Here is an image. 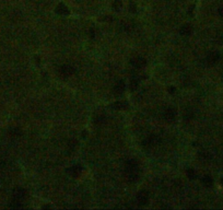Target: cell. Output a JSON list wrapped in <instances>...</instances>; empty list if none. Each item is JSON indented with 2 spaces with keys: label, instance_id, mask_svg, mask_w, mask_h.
Instances as JSON below:
<instances>
[{
  "label": "cell",
  "instance_id": "obj_17",
  "mask_svg": "<svg viewBox=\"0 0 223 210\" xmlns=\"http://www.w3.org/2000/svg\"><path fill=\"white\" fill-rule=\"evenodd\" d=\"M127 106H128V104L126 102H116V103H114V107L116 108V109H124V108H126Z\"/></svg>",
  "mask_w": 223,
  "mask_h": 210
},
{
  "label": "cell",
  "instance_id": "obj_26",
  "mask_svg": "<svg viewBox=\"0 0 223 210\" xmlns=\"http://www.w3.org/2000/svg\"><path fill=\"white\" fill-rule=\"evenodd\" d=\"M221 184L223 185V178H221Z\"/></svg>",
  "mask_w": 223,
  "mask_h": 210
},
{
  "label": "cell",
  "instance_id": "obj_8",
  "mask_svg": "<svg viewBox=\"0 0 223 210\" xmlns=\"http://www.w3.org/2000/svg\"><path fill=\"white\" fill-rule=\"evenodd\" d=\"M219 59H220L219 52H211L210 54H208V57H207V61L209 62V65H214L216 62L219 61Z\"/></svg>",
  "mask_w": 223,
  "mask_h": 210
},
{
  "label": "cell",
  "instance_id": "obj_4",
  "mask_svg": "<svg viewBox=\"0 0 223 210\" xmlns=\"http://www.w3.org/2000/svg\"><path fill=\"white\" fill-rule=\"evenodd\" d=\"M26 197H27V192H26V189L22 188V187H16V189L13 190V198L14 199L23 201Z\"/></svg>",
  "mask_w": 223,
  "mask_h": 210
},
{
  "label": "cell",
  "instance_id": "obj_9",
  "mask_svg": "<svg viewBox=\"0 0 223 210\" xmlns=\"http://www.w3.org/2000/svg\"><path fill=\"white\" fill-rule=\"evenodd\" d=\"M82 171H83V167L78 164V165H73V166L70 167V169L68 170V172L71 174L73 177H78V176H80V175H81Z\"/></svg>",
  "mask_w": 223,
  "mask_h": 210
},
{
  "label": "cell",
  "instance_id": "obj_22",
  "mask_svg": "<svg viewBox=\"0 0 223 210\" xmlns=\"http://www.w3.org/2000/svg\"><path fill=\"white\" fill-rule=\"evenodd\" d=\"M68 146L71 148V150H73V149L77 147V141H75V140H70V141H69Z\"/></svg>",
  "mask_w": 223,
  "mask_h": 210
},
{
  "label": "cell",
  "instance_id": "obj_5",
  "mask_svg": "<svg viewBox=\"0 0 223 210\" xmlns=\"http://www.w3.org/2000/svg\"><path fill=\"white\" fill-rule=\"evenodd\" d=\"M137 201L141 206L147 205L148 201H149V193H148L147 190H140L137 194Z\"/></svg>",
  "mask_w": 223,
  "mask_h": 210
},
{
  "label": "cell",
  "instance_id": "obj_7",
  "mask_svg": "<svg viewBox=\"0 0 223 210\" xmlns=\"http://www.w3.org/2000/svg\"><path fill=\"white\" fill-rule=\"evenodd\" d=\"M125 89H126V84H125V82L123 81V80H119V81L115 84L114 89H113V92H114V94L116 95H120L124 93Z\"/></svg>",
  "mask_w": 223,
  "mask_h": 210
},
{
  "label": "cell",
  "instance_id": "obj_18",
  "mask_svg": "<svg viewBox=\"0 0 223 210\" xmlns=\"http://www.w3.org/2000/svg\"><path fill=\"white\" fill-rule=\"evenodd\" d=\"M186 174H187V176L189 177V178H191V180L196 178V176H197V174L193 169H188V170L186 171Z\"/></svg>",
  "mask_w": 223,
  "mask_h": 210
},
{
  "label": "cell",
  "instance_id": "obj_21",
  "mask_svg": "<svg viewBox=\"0 0 223 210\" xmlns=\"http://www.w3.org/2000/svg\"><path fill=\"white\" fill-rule=\"evenodd\" d=\"M113 8H114L116 11H119L121 8V1H119V0H116L114 3H113Z\"/></svg>",
  "mask_w": 223,
  "mask_h": 210
},
{
  "label": "cell",
  "instance_id": "obj_20",
  "mask_svg": "<svg viewBox=\"0 0 223 210\" xmlns=\"http://www.w3.org/2000/svg\"><path fill=\"white\" fill-rule=\"evenodd\" d=\"M198 157H199V159L201 161H208L210 155L208 154V152H200V153L198 154Z\"/></svg>",
  "mask_w": 223,
  "mask_h": 210
},
{
  "label": "cell",
  "instance_id": "obj_24",
  "mask_svg": "<svg viewBox=\"0 0 223 210\" xmlns=\"http://www.w3.org/2000/svg\"><path fill=\"white\" fill-rule=\"evenodd\" d=\"M219 14L221 16H223V6L220 7V8H219Z\"/></svg>",
  "mask_w": 223,
  "mask_h": 210
},
{
  "label": "cell",
  "instance_id": "obj_23",
  "mask_svg": "<svg viewBox=\"0 0 223 210\" xmlns=\"http://www.w3.org/2000/svg\"><path fill=\"white\" fill-rule=\"evenodd\" d=\"M89 33H90V36H91L92 38H94V37H95V31H94V29H90Z\"/></svg>",
  "mask_w": 223,
  "mask_h": 210
},
{
  "label": "cell",
  "instance_id": "obj_10",
  "mask_svg": "<svg viewBox=\"0 0 223 210\" xmlns=\"http://www.w3.org/2000/svg\"><path fill=\"white\" fill-rule=\"evenodd\" d=\"M176 117V111L174 108H167L166 111L164 112V118L167 121H173Z\"/></svg>",
  "mask_w": 223,
  "mask_h": 210
},
{
  "label": "cell",
  "instance_id": "obj_1",
  "mask_svg": "<svg viewBox=\"0 0 223 210\" xmlns=\"http://www.w3.org/2000/svg\"><path fill=\"white\" fill-rule=\"evenodd\" d=\"M124 174L126 180L129 183H136L140 177V170H139V164L137 161L134 159H129L125 163Z\"/></svg>",
  "mask_w": 223,
  "mask_h": 210
},
{
  "label": "cell",
  "instance_id": "obj_13",
  "mask_svg": "<svg viewBox=\"0 0 223 210\" xmlns=\"http://www.w3.org/2000/svg\"><path fill=\"white\" fill-rule=\"evenodd\" d=\"M201 183H202L206 187H211L213 184L212 177L209 176V175H205V176L201 178Z\"/></svg>",
  "mask_w": 223,
  "mask_h": 210
},
{
  "label": "cell",
  "instance_id": "obj_6",
  "mask_svg": "<svg viewBox=\"0 0 223 210\" xmlns=\"http://www.w3.org/2000/svg\"><path fill=\"white\" fill-rule=\"evenodd\" d=\"M130 64L136 69H142L144 66L147 65V60L142 58V57H134V58H132L130 60Z\"/></svg>",
  "mask_w": 223,
  "mask_h": 210
},
{
  "label": "cell",
  "instance_id": "obj_3",
  "mask_svg": "<svg viewBox=\"0 0 223 210\" xmlns=\"http://www.w3.org/2000/svg\"><path fill=\"white\" fill-rule=\"evenodd\" d=\"M75 68L70 65L61 66L58 70L59 75H60V77H62V78H69V77H71V75L75 73Z\"/></svg>",
  "mask_w": 223,
  "mask_h": 210
},
{
  "label": "cell",
  "instance_id": "obj_19",
  "mask_svg": "<svg viewBox=\"0 0 223 210\" xmlns=\"http://www.w3.org/2000/svg\"><path fill=\"white\" fill-rule=\"evenodd\" d=\"M130 89L132 90V91H134L136 89H138V85H139V81H138L137 79H132L130 81Z\"/></svg>",
  "mask_w": 223,
  "mask_h": 210
},
{
  "label": "cell",
  "instance_id": "obj_2",
  "mask_svg": "<svg viewBox=\"0 0 223 210\" xmlns=\"http://www.w3.org/2000/svg\"><path fill=\"white\" fill-rule=\"evenodd\" d=\"M160 142V138L157 137V135H150L147 138H144L142 141V146L145 148H152L154 146H157Z\"/></svg>",
  "mask_w": 223,
  "mask_h": 210
},
{
  "label": "cell",
  "instance_id": "obj_11",
  "mask_svg": "<svg viewBox=\"0 0 223 210\" xmlns=\"http://www.w3.org/2000/svg\"><path fill=\"white\" fill-rule=\"evenodd\" d=\"M179 33L184 36H189L193 33V26L190 24H184L179 30Z\"/></svg>",
  "mask_w": 223,
  "mask_h": 210
},
{
  "label": "cell",
  "instance_id": "obj_12",
  "mask_svg": "<svg viewBox=\"0 0 223 210\" xmlns=\"http://www.w3.org/2000/svg\"><path fill=\"white\" fill-rule=\"evenodd\" d=\"M56 12L59 13V14H62V16H67V14H69V9L65 4L60 3V4L56 8Z\"/></svg>",
  "mask_w": 223,
  "mask_h": 210
},
{
  "label": "cell",
  "instance_id": "obj_15",
  "mask_svg": "<svg viewBox=\"0 0 223 210\" xmlns=\"http://www.w3.org/2000/svg\"><path fill=\"white\" fill-rule=\"evenodd\" d=\"M10 208H12V209H21V208H23L22 201L13 198V200L10 203Z\"/></svg>",
  "mask_w": 223,
  "mask_h": 210
},
{
  "label": "cell",
  "instance_id": "obj_16",
  "mask_svg": "<svg viewBox=\"0 0 223 210\" xmlns=\"http://www.w3.org/2000/svg\"><path fill=\"white\" fill-rule=\"evenodd\" d=\"M105 121H106V117H105L104 114H101V115H97V116H95L94 118V123L96 125H102L104 124Z\"/></svg>",
  "mask_w": 223,
  "mask_h": 210
},
{
  "label": "cell",
  "instance_id": "obj_14",
  "mask_svg": "<svg viewBox=\"0 0 223 210\" xmlns=\"http://www.w3.org/2000/svg\"><path fill=\"white\" fill-rule=\"evenodd\" d=\"M9 135L13 138L20 137V136H22V130H21L20 128H18V127L11 128V129L9 130Z\"/></svg>",
  "mask_w": 223,
  "mask_h": 210
},
{
  "label": "cell",
  "instance_id": "obj_25",
  "mask_svg": "<svg viewBox=\"0 0 223 210\" xmlns=\"http://www.w3.org/2000/svg\"><path fill=\"white\" fill-rule=\"evenodd\" d=\"M168 92H170V93H174V92H175V88H174V87H170V88H168Z\"/></svg>",
  "mask_w": 223,
  "mask_h": 210
}]
</instances>
